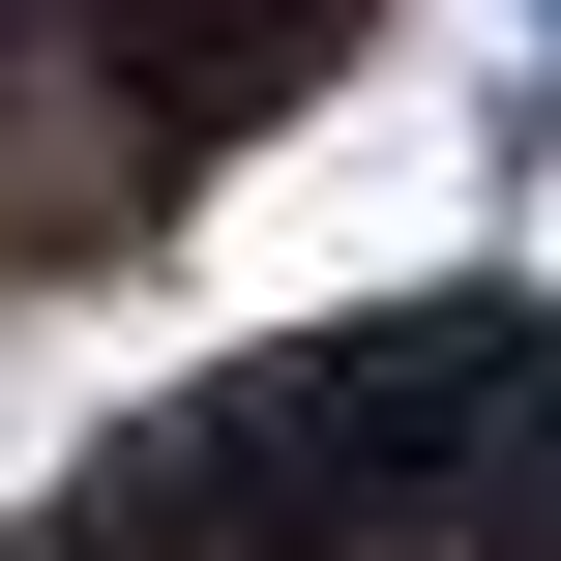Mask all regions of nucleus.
Returning <instances> with one entry per match:
<instances>
[{"mask_svg":"<svg viewBox=\"0 0 561 561\" xmlns=\"http://www.w3.org/2000/svg\"><path fill=\"white\" fill-rule=\"evenodd\" d=\"M533 30H561V0H533Z\"/></svg>","mask_w":561,"mask_h":561,"instance_id":"obj_1","label":"nucleus"}]
</instances>
